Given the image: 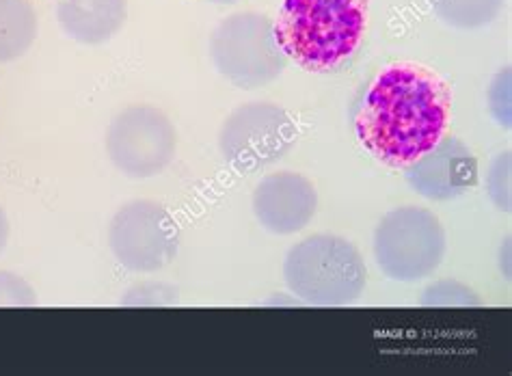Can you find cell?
<instances>
[{"instance_id": "cell-16", "label": "cell", "mask_w": 512, "mask_h": 376, "mask_svg": "<svg viewBox=\"0 0 512 376\" xmlns=\"http://www.w3.org/2000/svg\"><path fill=\"white\" fill-rule=\"evenodd\" d=\"M487 100L495 122L510 128V67H504L502 72L495 74L487 91Z\"/></svg>"}, {"instance_id": "cell-14", "label": "cell", "mask_w": 512, "mask_h": 376, "mask_svg": "<svg viewBox=\"0 0 512 376\" xmlns=\"http://www.w3.org/2000/svg\"><path fill=\"white\" fill-rule=\"evenodd\" d=\"M424 307H480L482 301L467 284L456 279H439L422 292Z\"/></svg>"}, {"instance_id": "cell-13", "label": "cell", "mask_w": 512, "mask_h": 376, "mask_svg": "<svg viewBox=\"0 0 512 376\" xmlns=\"http://www.w3.org/2000/svg\"><path fill=\"white\" fill-rule=\"evenodd\" d=\"M430 7L452 29L476 31L500 16L504 0H430Z\"/></svg>"}, {"instance_id": "cell-12", "label": "cell", "mask_w": 512, "mask_h": 376, "mask_svg": "<svg viewBox=\"0 0 512 376\" xmlns=\"http://www.w3.org/2000/svg\"><path fill=\"white\" fill-rule=\"evenodd\" d=\"M37 37V13L29 0H0V63L24 57Z\"/></svg>"}, {"instance_id": "cell-3", "label": "cell", "mask_w": 512, "mask_h": 376, "mask_svg": "<svg viewBox=\"0 0 512 376\" xmlns=\"http://www.w3.org/2000/svg\"><path fill=\"white\" fill-rule=\"evenodd\" d=\"M366 262L350 240L312 234L296 243L284 260V281L296 299L316 307L355 303L366 288Z\"/></svg>"}, {"instance_id": "cell-9", "label": "cell", "mask_w": 512, "mask_h": 376, "mask_svg": "<svg viewBox=\"0 0 512 376\" xmlns=\"http://www.w3.org/2000/svg\"><path fill=\"white\" fill-rule=\"evenodd\" d=\"M404 180L430 201H452L478 184V160L456 137H443L433 150L404 167Z\"/></svg>"}, {"instance_id": "cell-15", "label": "cell", "mask_w": 512, "mask_h": 376, "mask_svg": "<svg viewBox=\"0 0 512 376\" xmlns=\"http://www.w3.org/2000/svg\"><path fill=\"white\" fill-rule=\"evenodd\" d=\"M487 193L497 210L510 212V152L497 154L489 167Z\"/></svg>"}, {"instance_id": "cell-10", "label": "cell", "mask_w": 512, "mask_h": 376, "mask_svg": "<svg viewBox=\"0 0 512 376\" xmlns=\"http://www.w3.org/2000/svg\"><path fill=\"white\" fill-rule=\"evenodd\" d=\"M251 206L266 232L290 236L305 230L318 210L316 186L301 173H268L255 186Z\"/></svg>"}, {"instance_id": "cell-6", "label": "cell", "mask_w": 512, "mask_h": 376, "mask_svg": "<svg viewBox=\"0 0 512 376\" xmlns=\"http://www.w3.org/2000/svg\"><path fill=\"white\" fill-rule=\"evenodd\" d=\"M290 113L275 102L240 104L219 130V152L238 173H255L286 158L296 145Z\"/></svg>"}, {"instance_id": "cell-2", "label": "cell", "mask_w": 512, "mask_h": 376, "mask_svg": "<svg viewBox=\"0 0 512 376\" xmlns=\"http://www.w3.org/2000/svg\"><path fill=\"white\" fill-rule=\"evenodd\" d=\"M275 24L281 52L312 74L338 72L368 24V0H284Z\"/></svg>"}, {"instance_id": "cell-20", "label": "cell", "mask_w": 512, "mask_h": 376, "mask_svg": "<svg viewBox=\"0 0 512 376\" xmlns=\"http://www.w3.org/2000/svg\"><path fill=\"white\" fill-rule=\"evenodd\" d=\"M212 3H238V0H212Z\"/></svg>"}, {"instance_id": "cell-7", "label": "cell", "mask_w": 512, "mask_h": 376, "mask_svg": "<svg viewBox=\"0 0 512 376\" xmlns=\"http://www.w3.org/2000/svg\"><path fill=\"white\" fill-rule=\"evenodd\" d=\"M104 145L117 171L132 180H145L171 165L178 150V132L156 106L132 104L113 117Z\"/></svg>"}, {"instance_id": "cell-18", "label": "cell", "mask_w": 512, "mask_h": 376, "mask_svg": "<svg viewBox=\"0 0 512 376\" xmlns=\"http://www.w3.org/2000/svg\"><path fill=\"white\" fill-rule=\"evenodd\" d=\"M7 240H9V219H7L5 208L0 206V253L5 251Z\"/></svg>"}, {"instance_id": "cell-8", "label": "cell", "mask_w": 512, "mask_h": 376, "mask_svg": "<svg viewBox=\"0 0 512 376\" xmlns=\"http://www.w3.org/2000/svg\"><path fill=\"white\" fill-rule=\"evenodd\" d=\"M109 247L130 273H156L171 264L180 249V227L165 206L134 199L109 223Z\"/></svg>"}, {"instance_id": "cell-5", "label": "cell", "mask_w": 512, "mask_h": 376, "mask_svg": "<svg viewBox=\"0 0 512 376\" xmlns=\"http://www.w3.org/2000/svg\"><path fill=\"white\" fill-rule=\"evenodd\" d=\"M372 247L385 277L413 284L441 266L448 240L437 214L420 206H402L389 210L376 225Z\"/></svg>"}, {"instance_id": "cell-17", "label": "cell", "mask_w": 512, "mask_h": 376, "mask_svg": "<svg viewBox=\"0 0 512 376\" xmlns=\"http://www.w3.org/2000/svg\"><path fill=\"white\" fill-rule=\"evenodd\" d=\"M35 303V290L20 275L0 271V307H33Z\"/></svg>"}, {"instance_id": "cell-1", "label": "cell", "mask_w": 512, "mask_h": 376, "mask_svg": "<svg viewBox=\"0 0 512 376\" xmlns=\"http://www.w3.org/2000/svg\"><path fill=\"white\" fill-rule=\"evenodd\" d=\"M450 91L422 65H389L372 80L355 132L361 145L381 163L404 169L446 137Z\"/></svg>"}, {"instance_id": "cell-4", "label": "cell", "mask_w": 512, "mask_h": 376, "mask_svg": "<svg viewBox=\"0 0 512 376\" xmlns=\"http://www.w3.org/2000/svg\"><path fill=\"white\" fill-rule=\"evenodd\" d=\"M208 52L217 72L245 91L271 85L288 65L273 20L258 11H240L221 20L210 35Z\"/></svg>"}, {"instance_id": "cell-11", "label": "cell", "mask_w": 512, "mask_h": 376, "mask_svg": "<svg viewBox=\"0 0 512 376\" xmlns=\"http://www.w3.org/2000/svg\"><path fill=\"white\" fill-rule=\"evenodd\" d=\"M128 18V0H59L57 20L67 37L85 46L113 39Z\"/></svg>"}, {"instance_id": "cell-19", "label": "cell", "mask_w": 512, "mask_h": 376, "mask_svg": "<svg viewBox=\"0 0 512 376\" xmlns=\"http://www.w3.org/2000/svg\"><path fill=\"white\" fill-rule=\"evenodd\" d=\"M508 251H510V245L508 240L504 243V264H506V279H510V268H508Z\"/></svg>"}]
</instances>
